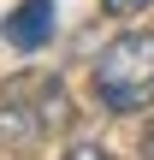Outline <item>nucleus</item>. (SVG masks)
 I'll use <instances>...</instances> for the list:
<instances>
[{"instance_id":"1","label":"nucleus","mask_w":154,"mask_h":160,"mask_svg":"<svg viewBox=\"0 0 154 160\" xmlns=\"http://www.w3.org/2000/svg\"><path fill=\"white\" fill-rule=\"evenodd\" d=\"M95 95L113 113H142V107H154V30H125L95 59Z\"/></svg>"},{"instance_id":"2","label":"nucleus","mask_w":154,"mask_h":160,"mask_svg":"<svg viewBox=\"0 0 154 160\" xmlns=\"http://www.w3.org/2000/svg\"><path fill=\"white\" fill-rule=\"evenodd\" d=\"M47 36H53V0H24V6L6 18V42H12V48H24V53H30V48H42Z\"/></svg>"},{"instance_id":"3","label":"nucleus","mask_w":154,"mask_h":160,"mask_svg":"<svg viewBox=\"0 0 154 160\" xmlns=\"http://www.w3.org/2000/svg\"><path fill=\"white\" fill-rule=\"evenodd\" d=\"M101 6H107V12H113V18H131V12H142V6H148V0H101Z\"/></svg>"},{"instance_id":"4","label":"nucleus","mask_w":154,"mask_h":160,"mask_svg":"<svg viewBox=\"0 0 154 160\" xmlns=\"http://www.w3.org/2000/svg\"><path fill=\"white\" fill-rule=\"evenodd\" d=\"M65 160H107V148H95V142H77V148H71Z\"/></svg>"},{"instance_id":"5","label":"nucleus","mask_w":154,"mask_h":160,"mask_svg":"<svg viewBox=\"0 0 154 160\" xmlns=\"http://www.w3.org/2000/svg\"><path fill=\"white\" fill-rule=\"evenodd\" d=\"M142 154H154V125H148V137H142Z\"/></svg>"}]
</instances>
